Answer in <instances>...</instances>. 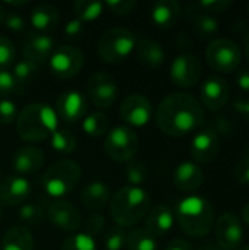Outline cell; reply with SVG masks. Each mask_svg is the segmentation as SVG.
<instances>
[{
	"instance_id": "7a4b0ae2",
	"label": "cell",
	"mask_w": 249,
	"mask_h": 250,
	"mask_svg": "<svg viewBox=\"0 0 249 250\" xmlns=\"http://www.w3.org/2000/svg\"><path fill=\"white\" fill-rule=\"evenodd\" d=\"M59 129V117L54 108L45 103L28 104L16 119V132L21 139L41 142Z\"/></svg>"
},
{
	"instance_id": "d6a6232c",
	"label": "cell",
	"mask_w": 249,
	"mask_h": 250,
	"mask_svg": "<svg viewBox=\"0 0 249 250\" xmlns=\"http://www.w3.org/2000/svg\"><path fill=\"white\" fill-rule=\"evenodd\" d=\"M38 67L40 66L37 63H34V62L23 57L22 60L15 63L12 75L15 76V79L18 81L19 85L25 86L26 83H31L38 76Z\"/></svg>"
},
{
	"instance_id": "e575fe53",
	"label": "cell",
	"mask_w": 249,
	"mask_h": 250,
	"mask_svg": "<svg viewBox=\"0 0 249 250\" xmlns=\"http://www.w3.org/2000/svg\"><path fill=\"white\" fill-rule=\"evenodd\" d=\"M125 174H126V180H128L129 186L141 188V185L147 180L148 170H147L145 163H142L139 160H131L129 163H126Z\"/></svg>"
},
{
	"instance_id": "681fc988",
	"label": "cell",
	"mask_w": 249,
	"mask_h": 250,
	"mask_svg": "<svg viewBox=\"0 0 249 250\" xmlns=\"http://www.w3.org/2000/svg\"><path fill=\"white\" fill-rule=\"evenodd\" d=\"M233 107H235V110H236L239 114H242V116L249 122V98L235 101V105H233Z\"/></svg>"
},
{
	"instance_id": "f1b7e54d",
	"label": "cell",
	"mask_w": 249,
	"mask_h": 250,
	"mask_svg": "<svg viewBox=\"0 0 249 250\" xmlns=\"http://www.w3.org/2000/svg\"><path fill=\"white\" fill-rule=\"evenodd\" d=\"M125 248L128 250H157V240L145 229H135L128 233Z\"/></svg>"
},
{
	"instance_id": "e0dca14e",
	"label": "cell",
	"mask_w": 249,
	"mask_h": 250,
	"mask_svg": "<svg viewBox=\"0 0 249 250\" xmlns=\"http://www.w3.org/2000/svg\"><path fill=\"white\" fill-rule=\"evenodd\" d=\"M201 105L211 111H220L229 101V85L220 76H208L201 85Z\"/></svg>"
},
{
	"instance_id": "680465c9",
	"label": "cell",
	"mask_w": 249,
	"mask_h": 250,
	"mask_svg": "<svg viewBox=\"0 0 249 250\" xmlns=\"http://www.w3.org/2000/svg\"><path fill=\"white\" fill-rule=\"evenodd\" d=\"M248 12H249V4H248Z\"/></svg>"
},
{
	"instance_id": "5bb4252c",
	"label": "cell",
	"mask_w": 249,
	"mask_h": 250,
	"mask_svg": "<svg viewBox=\"0 0 249 250\" xmlns=\"http://www.w3.org/2000/svg\"><path fill=\"white\" fill-rule=\"evenodd\" d=\"M45 215L54 227H57L59 230L68 231V233L78 231L79 227L82 226L81 211L78 209V207L75 204L65 201V199L53 201L47 207Z\"/></svg>"
},
{
	"instance_id": "db71d44e",
	"label": "cell",
	"mask_w": 249,
	"mask_h": 250,
	"mask_svg": "<svg viewBox=\"0 0 249 250\" xmlns=\"http://www.w3.org/2000/svg\"><path fill=\"white\" fill-rule=\"evenodd\" d=\"M4 16H6V12H4V7H3V4L0 3V25L4 22Z\"/></svg>"
},
{
	"instance_id": "9a60e30c",
	"label": "cell",
	"mask_w": 249,
	"mask_h": 250,
	"mask_svg": "<svg viewBox=\"0 0 249 250\" xmlns=\"http://www.w3.org/2000/svg\"><path fill=\"white\" fill-rule=\"evenodd\" d=\"M220 151V138L219 133L210 127H201L192 138L191 142V155L198 164L211 163Z\"/></svg>"
},
{
	"instance_id": "60d3db41",
	"label": "cell",
	"mask_w": 249,
	"mask_h": 250,
	"mask_svg": "<svg viewBox=\"0 0 249 250\" xmlns=\"http://www.w3.org/2000/svg\"><path fill=\"white\" fill-rule=\"evenodd\" d=\"M16 119H18V107H16V104L9 98L0 100V125H3V126L10 125Z\"/></svg>"
},
{
	"instance_id": "1f68e13d",
	"label": "cell",
	"mask_w": 249,
	"mask_h": 250,
	"mask_svg": "<svg viewBox=\"0 0 249 250\" xmlns=\"http://www.w3.org/2000/svg\"><path fill=\"white\" fill-rule=\"evenodd\" d=\"M82 129L91 138H100L109 132V117L101 111L91 113L82 120Z\"/></svg>"
},
{
	"instance_id": "484cf974",
	"label": "cell",
	"mask_w": 249,
	"mask_h": 250,
	"mask_svg": "<svg viewBox=\"0 0 249 250\" xmlns=\"http://www.w3.org/2000/svg\"><path fill=\"white\" fill-rule=\"evenodd\" d=\"M81 202L90 211L103 209L112 199L110 186L104 182H91L81 190Z\"/></svg>"
},
{
	"instance_id": "8d00e7d4",
	"label": "cell",
	"mask_w": 249,
	"mask_h": 250,
	"mask_svg": "<svg viewBox=\"0 0 249 250\" xmlns=\"http://www.w3.org/2000/svg\"><path fill=\"white\" fill-rule=\"evenodd\" d=\"M23 86L18 83L10 70H0V100L9 98L10 95H22Z\"/></svg>"
},
{
	"instance_id": "11a10c76",
	"label": "cell",
	"mask_w": 249,
	"mask_h": 250,
	"mask_svg": "<svg viewBox=\"0 0 249 250\" xmlns=\"http://www.w3.org/2000/svg\"><path fill=\"white\" fill-rule=\"evenodd\" d=\"M245 59H247V62L249 63V41L247 42V47H245Z\"/></svg>"
},
{
	"instance_id": "30bf717a",
	"label": "cell",
	"mask_w": 249,
	"mask_h": 250,
	"mask_svg": "<svg viewBox=\"0 0 249 250\" xmlns=\"http://www.w3.org/2000/svg\"><path fill=\"white\" fill-rule=\"evenodd\" d=\"M87 92L95 107L110 108L119 95V85L110 73L97 72L90 76L87 82Z\"/></svg>"
},
{
	"instance_id": "d590c367",
	"label": "cell",
	"mask_w": 249,
	"mask_h": 250,
	"mask_svg": "<svg viewBox=\"0 0 249 250\" xmlns=\"http://www.w3.org/2000/svg\"><path fill=\"white\" fill-rule=\"evenodd\" d=\"M60 250H97V243L87 233H76L62 243Z\"/></svg>"
},
{
	"instance_id": "ee69618b",
	"label": "cell",
	"mask_w": 249,
	"mask_h": 250,
	"mask_svg": "<svg viewBox=\"0 0 249 250\" xmlns=\"http://www.w3.org/2000/svg\"><path fill=\"white\" fill-rule=\"evenodd\" d=\"M233 174H235V179L238 180V183L249 186V151L236 161Z\"/></svg>"
},
{
	"instance_id": "9f6ffc18",
	"label": "cell",
	"mask_w": 249,
	"mask_h": 250,
	"mask_svg": "<svg viewBox=\"0 0 249 250\" xmlns=\"http://www.w3.org/2000/svg\"><path fill=\"white\" fill-rule=\"evenodd\" d=\"M238 250H249V245H247V246H241Z\"/></svg>"
},
{
	"instance_id": "b9f144b4",
	"label": "cell",
	"mask_w": 249,
	"mask_h": 250,
	"mask_svg": "<svg viewBox=\"0 0 249 250\" xmlns=\"http://www.w3.org/2000/svg\"><path fill=\"white\" fill-rule=\"evenodd\" d=\"M204 13H223L233 6L232 0H203L197 4Z\"/></svg>"
},
{
	"instance_id": "ffe728a7",
	"label": "cell",
	"mask_w": 249,
	"mask_h": 250,
	"mask_svg": "<svg viewBox=\"0 0 249 250\" xmlns=\"http://www.w3.org/2000/svg\"><path fill=\"white\" fill-rule=\"evenodd\" d=\"M204 182L203 168L194 161L181 163L173 173V185L178 190L183 193L197 192Z\"/></svg>"
},
{
	"instance_id": "603a6c76",
	"label": "cell",
	"mask_w": 249,
	"mask_h": 250,
	"mask_svg": "<svg viewBox=\"0 0 249 250\" xmlns=\"http://www.w3.org/2000/svg\"><path fill=\"white\" fill-rule=\"evenodd\" d=\"M135 51H136L138 62L147 69H157L166 60V51L163 45L158 41L151 40V38L136 40Z\"/></svg>"
},
{
	"instance_id": "f6af8a7d",
	"label": "cell",
	"mask_w": 249,
	"mask_h": 250,
	"mask_svg": "<svg viewBox=\"0 0 249 250\" xmlns=\"http://www.w3.org/2000/svg\"><path fill=\"white\" fill-rule=\"evenodd\" d=\"M25 18L19 13H9L4 16V22L3 25L13 32H22L25 29Z\"/></svg>"
},
{
	"instance_id": "7c38bea8",
	"label": "cell",
	"mask_w": 249,
	"mask_h": 250,
	"mask_svg": "<svg viewBox=\"0 0 249 250\" xmlns=\"http://www.w3.org/2000/svg\"><path fill=\"white\" fill-rule=\"evenodd\" d=\"M203 75V66L195 54L183 53L173 59L170 64V79L179 88L195 86Z\"/></svg>"
},
{
	"instance_id": "f35d334b",
	"label": "cell",
	"mask_w": 249,
	"mask_h": 250,
	"mask_svg": "<svg viewBox=\"0 0 249 250\" xmlns=\"http://www.w3.org/2000/svg\"><path fill=\"white\" fill-rule=\"evenodd\" d=\"M15 56L16 50L13 42L7 37L0 35V70H7V67L13 64Z\"/></svg>"
},
{
	"instance_id": "277c9868",
	"label": "cell",
	"mask_w": 249,
	"mask_h": 250,
	"mask_svg": "<svg viewBox=\"0 0 249 250\" xmlns=\"http://www.w3.org/2000/svg\"><path fill=\"white\" fill-rule=\"evenodd\" d=\"M175 220L189 237H205L214 226V209L208 199L203 196L183 198L175 211Z\"/></svg>"
},
{
	"instance_id": "bcb514c9",
	"label": "cell",
	"mask_w": 249,
	"mask_h": 250,
	"mask_svg": "<svg viewBox=\"0 0 249 250\" xmlns=\"http://www.w3.org/2000/svg\"><path fill=\"white\" fill-rule=\"evenodd\" d=\"M85 23L84 22H81L79 19H70L66 25H65V28H63V32H65V35L68 37V38H76V37H79L82 32H84V29H85V26H84Z\"/></svg>"
},
{
	"instance_id": "d6986e66",
	"label": "cell",
	"mask_w": 249,
	"mask_h": 250,
	"mask_svg": "<svg viewBox=\"0 0 249 250\" xmlns=\"http://www.w3.org/2000/svg\"><path fill=\"white\" fill-rule=\"evenodd\" d=\"M54 50H56L54 40L48 34L28 32L22 42V51L25 59L37 63L38 66L47 62Z\"/></svg>"
},
{
	"instance_id": "7402d4cb",
	"label": "cell",
	"mask_w": 249,
	"mask_h": 250,
	"mask_svg": "<svg viewBox=\"0 0 249 250\" xmlns=\"http://www.w3.org/2000/svg\"><path fill=\"white\" fill-rule=\"evenodd\" d=\"M175 224V212L172 211L170 207L167 205H156L150 212L147 214V223H145V230L157 237H161L167 234Z\"/></svg>"
},
{
	"instance_id": "8fae6325",
	"label": "cell",
	"mask_w": 249,
	"mask_h": 250,
	"mask_svg": "<svg viewBox=\"0 0 249 250\" xmlns=\"http://www.w3.org/2000/svg\"><path fill=\"white\" fill-rule=\"evenodd\" d=\"M153 103L148 97L142 94L128 95L119 107V114L122 120L131 129L147 126L153 117Z\"/></svg>"
},
{
	"instance_id": "44dd1931",
	"label": "cell",
	"mask_w": 249,
	"mask_h": 250,
	"mask_svg": "<svg viewBox=\"0 0 249 250\" xmlns=\"http://www.w3.org/2000/svg\"><path fill=\"white\" fill-rule=\"evenodd\" d=\"M44 164V152L37 146H22L12 157V167L19 176L34 174Z\"/></svg>"
},
{
	"instance_id": "816d5d0a",
	"label": "cell",
	"mask_w": 249,
	"mask_h": 250,
	"mask_svg": "<svg viewBox=\"0 0 249 250\" xmlns=\"http://www.w3.org/2000/svg\"><path fill=\"white\" fill-rule=\"evenodd\" d=\"M242 220H244V223L249 226V202L244 207V209H242Z\"/></svg>"
},
{
	"instance_id": "d4e9b609",
	"label": "cell",
	"mask_w": 249,
	"mask_h": 250,
	"mask_svg": "<svg viewBox=\"0 0 249 250\" xmlns=\"http://www.w3.org/2000/svg\"><path fill=\"white\" fill-rule=\"evenodd\" d=\"M60 21V15L56 6L50 3H40L37 4L29 15L31 26L40 34H48L57 28Z\"/></svg>"
},
{
	"instance_id": "4316f807",
	"label": "cell",
	"mask_w": 249,
	"mask_h": 250,
	"mask_svg": "<svg viewBox=\"0 0 249 250\" xmlns=\"http://www.w3.org/2000/svg\"><path fill=\"white\" fill-rule=\"evenodd\" d=\"M34 237L26 226H15L6 231L0 250H32Z\"/></svg>"
},
{
	"instance_id": "52a82bcc",
	"label": "cell",
	"mask_w": 249,
	"mask_h": 250,
	"mask_svg": "<svg viewBox=\"0 0 249 250\" xmlns=\"http://www.w3.org/2000/svg\"><path fill=\"white\" fill-rule=\"evenodd\" d=\"M139 148V138L128 126H114L109 129L104 139V151L116 163H129Z\"/></svg>"
},
{
	"instance_id": "83f0119b",
	"label": "cell",
	"mask_w": 249,
	"mask_h": 250,
	"mask_svg": "<svg viewBox=\"0 0 249 250\" xmlns=\"http://www.w3.org/2000/svg\"><path fill=\"white\" fill-rule=\"evenodd\" d=\"M192 29L197 38L200 40H211L219 34L220 31V22L214 15L198 12L197 16L192 21Z\"/></svg>"
},
{
	"instance_id": "74e56055",
	"label": "cell",
	"mask_w": 249,
	"mask_h": 250,
	"mask_svg": "<svg viewBox=\"0 0 249 250\" xmlns=\"http://www.w3.org/2000/svg\"><path fill=\"white\" fill-rule=\"evenodd\" d=\"M126 236L128 233L125 231V229L114 226L110 227L104 236V248L106 250H122L126 245Z\"/></svg>"
},
{
	"instance_id": "3957f363",
	"label": "cell",
	"mask_w": 249,
	"mask_h": 250,
	"mask_svg": "<svg viewBox=\"0 0 249 250\" xmlns=\"http://www.w3.org/2000/svg\"><path fill=\"white\" fill-rule=\"evenodd\" d=\"M151 199L145 189L123 186L110 199V215L122 229L138 224L150 212Z\"/></svg>"
},
{
	"instance_id": "4dcf8cb0",
	"label": "cell",
	"mask_w": 249,
	"mask_h": 250,
	"mask_svg": "<svg viewBox=\"0 0 249 250\" xmlns=\"http://www.w3.org/2000/svg\"><path fill=\"white\" fill-rule=\"evenodd\" d=\"M104 10V3L101 1H90V0H76L73 3V13L76 19L81 22H92L101 16Z\"/></svg>"
},
{
	"instance_id": "7bdbcfd3",
	"label": "cell",
	"mask_w": 249,
	"mask_h": 250,
	"mask_svg": "<svg viewBox=\"0 0 249 250\" xmlns=\"http://www.w3.org/2000/svg\"><path fill=\"white\" fill-rule=\"evenodd\" d=\"M104 7H107L113 15L125 16L135 10L136 1L135 0H113V1H106Z\"/></svg>"
},
{
	"instance_id": "5b68a950",
	"label": "cell",
	"mask_w": 249,
	"mask_h": 250,
	"mask_svg": "<svg viewBox=\"0 0 249 250\" xmlns=\"http://www.w3.org/2000/svg\"><path fill=\"white\" fill-rule=\"evenodd\" d=\"M81 179V167L76 161L60 160L51 164L43 176V188L45 193L59 201L78 186Z\"/></svg>"
},
{
	"instance_id": "c3c4849f",
	"label": "cell",
	"mask_w": 249,
	"mask_h": 250,
	"mask_svg": "<svg viewBox=\"0 0 249 250\" xmlns=\"http://www.w3.org/2000/svg\"><path fill=\"white\" fill-rule=\"evenodd\" d=\"M166 250H195L192 243L185 240V239H175L172 240L167 246H166Z\"/></svg>"
},
{
	"instance_id": "ba28073f",
	"label": "cell",
	"mask_w": 249,
	"mask_h": 250,
	"mask_svg": "<svg viewBox=\"0 0 249 250\" xmlns=\"http://www.w3.org/2000/svg\"><path fill=\"white\" fill-rule=\"evenodd\" d=\"M208 66L219 73L235 72L242 60L239 45L230 38H214L205 48Z\"/></svg>"
},
{
	"instance_id": "8992f818",
	"label": "cell",
	"mask_w": 249,
	"mask_h": 250,
	"mask_svg": "<svg viewBox=\"0 0 249 250\" xmlns=\"http://www.w3.org/2000/svg\"><path fill=\"white\" fill-rule=\"evenodd\" d=\"M136 45V37L126 28H110L98 40L97 51L103 62L119 64L125 62Z\"/></svg>"
},
{
	"instance_id": "ac0fdd59",
	"label": "cell",
	"mask_w": 249,
	"mask_h": 250,
	"mask_svg": "<svg viewBox=\"0 0 249 250\" xmlns=\"http://www.w3.org/2000/svg\"><path fill=\"white\" fill-rule=\"evenodd\" d=\"M31 183L19 174L6 176L0 182V204L6 207L22 205L31 195Z\"/></svg>"
},
{
	"instance_id": "836d02e7",
	"label": "cell",
	"mask_w": 249,
	"mask_h": 250,
	"mask_svg": "<svg viewBox=\"0 0 249 250\" xmlns=\"http://www.w3.org/2000/svg\"><path fill=\"white\" fill-rule=\"evenodd\" d=\"M45 209L41 204H25L19 208L18 218L26 226H38L45 217Z\"/></svg>"
},
{
	"instance_id": "4fadbf2b",
	"label": "cell",
	"mask_w": 249,
	"mask_h": 250,
	"mask_svg": "<svg viewBox=\"0 0 249 250\" xmlns=\"http://www.w3.org/2000/svg\"><path fill=\"white\" fill-rule=\"evenodd\" d=\"M216 224V243L223 250H238L244 243V226L233 212H225Z\"/></svg>"
},
{
	"instance_id": "9c48e42d",
	"label": "cell",
	"mask_w": 249,
	"mask_h": 250,
	"mask_svg": "<svg viewBox=\"0 0 249 250\" xmlns=\"http://www.w3.org/2000/svg\"><path fill=\"white\" fill-rule=\"evenodd\" d=\"M85 63L84 53L73 45L57 47L48 59V66L53 75L60 79H70L76 76Z\"/></svg>"
},
{
	"instance_id": "2e32d148",
	"label": "cell",
	"mask_w": 249,
	"mask_h": 250,
	"mask_svg": "<svg viewBox=\"0 0 249 250\" xmlns=\"http://www.w3.org/2000/svg\"><path fill=\"white\" fill-rule=\"evenodd\" d=\"M88 110L85 97L75 89L65 91L56 100V114L66 123H75L85 117Z\"/></svg>"
},
{
	"instance_id": "f5cc1de1",
	"label": "cell",
	"mask_w": 249,
	"mask_h": 250,
	"mask_svg": "<svg viewBox=\"0 0 249 250\" xmlns=\"http://www.w3.org/2000/svg\"><path fill=\"white\" fill-rule=\"evenodd\" d=\"M6 4H9V6H15V7H19V6L26 4V0H19V1H6Z\"/></svg>"
},
{
	"instance_id": "cb8c5ba5",
	"label": "cell",
	"mask_w": 249,
	"mask_h": 250,
	"mask_svg": "<svg viewBox=\"0 0 249 250\" xmlns=\"http://www.w3.org/2000/svg\"><path fill=\"white\" fill-rule=\"evenodd\" d=\"M181 13L182 9L179 1L158 0L151 7V21L160 29H170L178 23Z\"/></svg>"
},
{
	"instance_id": "6f0895ef",
	"label": "cell",
	"mask_w": 249,
	"mask_h": 250,
	"mask_svg": "<svg viewBox=\"0 0 249 250\" xmlns=\"http://www.w3.org/2000/svg\"><path fill=\"white\" fill-rule=\"evenodd\" d=\"M3 220V209H1V204H0V221Z\"/></svg>"
},
{
	"instance_id": "f546056e",
	"label": "cell",
	"mask_w": 249,
	"mask_h": 250,
	"mask_svg": "<svg viewBox=\"0 0 249 250\" xmlns=\"http://www.w3.org/2000/svg\"><path fill=\"white\" fill-rule=\"evenodd\" d=\"M50 144H51V148L62 155H69L75 152L76 145H78L75 133L70 132L69 129H57L51 135Z\"/></svg>"
},
{
	"instance_id": "7dc6e473",
	"label": "cell",
	"mask_w": 249,
	"mask_h": 250,
	"mask_svg": "<svg viewBox=\"0 0 249 250\" xmlns=\"http://www.w3.org/2000/svg\"><path fill=\"white\" fill-rule=\"evenodd\" d=\"M236 85L241 91L249 94V69L248 67H244V69H239L238 73H236Z\"/></svg>"
},
{
	"instance_id": "f907efd6",
	"label": "cell",
	"mask_w": 249,
	"mask_h": 250,
	"mask_svg": "<svg viewBox=\"0 0 249 250\" xmlns=\"http://www.w3.org/2000/svg\"><path fill=\"white\" fill-rule=\"evenodd\" d=\"M198 250H223L222 248H219L217 246V243L216 242H207V243H203Z\"/></svg>"
},
{
	"instance_id": "ab89813d",
	"label": "cell",
	"mask_w": 249,
	"mask_h": 250,
	"mask_svg": "<svg viewBox=\"0 0 249 250\" xmlns=\"http://www.w3.org/2000/svg\"><path fill=\"white\" fill-rule=\"evenodd\" d=\"M84 227H85V233H87L88 236H91V237L95 239L97 236L103 234L104 227H106V220H104V217H103L101 214L94 212V214H91V215L85 220Z\"/></svg>"
},
{
	"instance_id": "6da1fadb",
	"label": "cell",
	"mask_w": 249,
	"mask_h": 250,
	"mask_svg": "<svg viewBox=\"0 0 249 250\" xmlns=\"http://www.w3.org/2000/svg\"><path fill=\"white\" fill-rule=\"evenodd\" d=\"M204 108L189 92H173L161 100L156 110L157 127L167 136L179 138L201 127Z\"/></svg>"
}]
</instances>
